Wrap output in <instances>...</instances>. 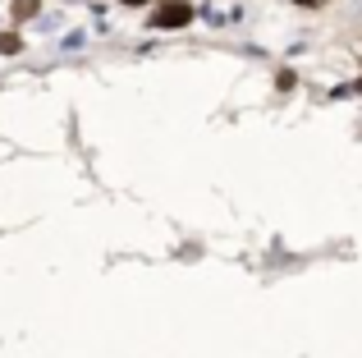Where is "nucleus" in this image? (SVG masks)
<instances>
[{"label":"nucleus","mask_w":362,"mask_h":358,"mask_svg":"<svg viewBox=\"0 0 362 358\" xmlns=\"http://www.w3.org/2000/svg\"><path fill=\"white\" fill-rule=\"evenodd\" d=\"M33 14H37V0H14V18L18 23H28Z\"/></svg>","instance_id":"3"},{"label":"nucleus","mask_w":362,"mask_h":358,"mask_svg":"<svg viewBox=\"0 0 362 358\" xmlns=\"http://www.w3.org/2000/svg\"><path fill=\"white\" fill-rule=\"evenodd\" d=\"M293 5H303V9H321L326 0H293Z\"/></svg>","instance_id":"4"},{"label":"nucleus","mask_w":362,"mask_h":358,"mask_svg":"<svg viewBox=\"0 0 362 358\" xmlns=\"http://www.w3.org/2000/svg\"><path fill=\"white\" fill-rule=\"evenodd\" d=\"M188 23H193V5L188 0H160L151 9V28H160V33H175V28H188Z\"/></svg>","instance_id":"1"},{"label":"nucleus","mask_w":362,"mask_h":358,"mask_svg":"<svg viewBox=\"0 0 362 358\" xmlns=\"http://www.w3.org/2000/svg\"><path fill=\"white\" fill-rule=\"evenodd\" d=\"M119 5H147V0H119Z\"/></svg>","instance_id":"5"},{"label":"nucleus","mask_w":362,"mask_h":358,"mask_svg":"<svg viewBox=\"0 0 362 358\" xmlns=\"http://www.w3.org/2000/svg\"><path fill=\"white\" fill-rule=\"evenodd\" d=\"M23 51V37L18 33H0V55H18Z\"/></svg>","instance_id":"2"}]
</instances>
